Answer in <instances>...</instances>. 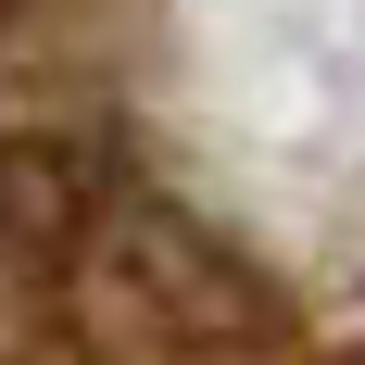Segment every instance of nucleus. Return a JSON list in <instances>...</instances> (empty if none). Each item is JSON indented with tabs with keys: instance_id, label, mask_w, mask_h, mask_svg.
<instances>
[{
	"instance_id": "1",
	"label": "nucleus",
	"mask_w": 365,
	"mask_h": 365,
	"mask_svg": "<svg viewBox=\"0 0 365 365\" xmlns=\"http://www.w3.org/2000/svg\"><path fill=\"white\" fill-rule=\"evenodd\" d=\"M76 290H88L101 340H126L151 365H264L290 340V315L264 302L252 264L215 252L177 202H151L126 177H101L76 215Z\"/></svg>"
}]
</instances>
